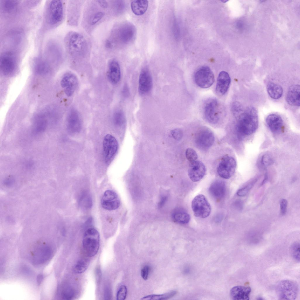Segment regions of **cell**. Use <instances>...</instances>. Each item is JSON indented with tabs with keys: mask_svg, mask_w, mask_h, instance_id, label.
<instances>
[{
	"mask_svg": "<svg viewBox=\"0 0 300 300\" xmlns=\"http://www.w3.org/2000/svg\"><path fill=\"white\" fill-rule=\"evenodd\" d=\"M88 41L81 34L74 31L69 32L64 39V45L67 55L74 59H86L90 55Z\"/></svg>",
	"mask_w": 300,
	"mask_h": 300,
	"instance_id": "cell-1",
	"label": "cell"
},
{
	"mask_svg": "<svg viewBox=\"0 0 300 300\" xmlns=\"http://www.w3.org/2000/svg\"><path fill=\"white\" fill-rule=\"evenodd\" d=\"M64 3L62 0H47L45 4L43 25L48 30L54 29L62 23L64 17Z\"/></svg>",
	"mask_w": 300,
	"mask_h": 300,
	"instance_id": "cell-2",
	"label": "cell"
},
{
	"mask_svg": "<svg viewBox=\"0 0 300 300\" xmlns=\"http://www.w3.org/2000/svg\"><path fill=\"white\" fill-rule=\"evenodd\" d=\"M134 32L133 26L129 24L121 23L114 26L105 40V47L112 50L127 44L133 38Z\"/></svg>",
	"mask_w": 300,
	"mask_h": 300,
	"instance_id": "cell-3",
	"label": "cell"
},
{
	"mask_svg": "<svg viewBox=\"0 0 300 300\" xmlns=\"http://www.w3.org/2000/svg\"><path fill=\"white\" fill-rule=\"evenodd\" d=\"M258 125L257 112L253 107H248L239 116L236 125V129L240 139L250 135L257 129Z\"/></svg>",
	"mask_w": 300,
	"mask_h": 300,
	"instance_id": "cell-4",
	"label": "cell"
},
{
	"mask_svg": "<svg viewBox=\"0 0 300 300\" xmlns=\"http://www.w3.org/2000/svg\"><path fill=\"white\" fill-rule=\"evenodd\" d=\"M100 235L98 231L93 227L87 229L83 236L82 245L86 255L91 257L97 253L99 248Z\"/></svg>",
	"mask_w": 300,
	"mask_h": 300,
	"instance_id": "cell-5",
	"label": "cell"
},
{
	"mask_svg": "<svg viewBox=\"0 0 300 300\" xmlns=\"http://www.w3.org/2000/svg\"><path fill=\"white\" fill-rule=\"evenodd\" d=\"M276 291L279 299L295 300L298 296V286L293 281L283 280L277 284Z\"/></svg>",
	"mask_w": 300,
	"mask_h": 300,
	"instance_id": "cell-6",
	"label": "cell"
},
{
	"mask_svg": "<svg viewBox=\"0 0 300 300\" xmlns=\"http://www.w3.org/2000/svg\"><path fill=\"white\" fill-rule=\"evenodd\" d=\"M17 62L16 54L13 51L3 52L0 57V68L2 74L6 76L13 74L17 67Z\"/></svg>",
	"mask_w": 300,
	"mask_h": 300,
	"instance_id": "cell-7",
	"label": "cell"
},
{
	"mask_svg": "<svg viewBox=\"0 0 300 300\" xmlns=\"http://www.w3.org/2000/svg\"><path fill=\"white\" fill-rule=\"evenodd\" d=\"M191 207L195 216L204 218L210 215L211 207L205 196L202 194L196 196L192 202Z\"/></svg>",
	"mask_w": 300,
	"mask_h": 300,
	"instance_id": "cell-8",
	"label": "cell"
},
{
	"mask_svg": "<svg viewBox=\"0 0 300 300\" xmlns=\"http://www.w3.org/2000/svg\"><path fill=\"white\" fill-rule=\"evenodd\" d=\"M195 81L199 87L202 88L210 87L213 83L214 78L213 73L208 67L204 66L199 68L194 76Z\"/></svg>",
	"mask_w": 300,
	"mask_h": 300,
	"instance_id": "cell-9",
	"label": "cell"
},
{
	"mask_svg": "<svg viewBox=\"0 0 300 300\" xmlns=\"http://www.w3.org/2000/svg\"><path fill=\"white\" fill-rule=\"evenodd\" d=\"M236 166V161L233 158L225 156L222 158L218 165L217 173L221 178L229 179L234 174Z\"/></svg>",
	"mask_w": 300,
	"mask_h": 300,
	"instance_id": "cell-10",
	"label": "cell"
},
{
	"mask_svg": "<svg viewBox=\"0 0 300 300\" xmlns=\"http://www.w3.org/2000/svg\"><path fill=\"white\" fill-rule=\"evenodd\" d=\"M204 113L205 118L209 122L216 124L219 120L221 111L218 101L214 98L208 100L204 107Z\"/></svg>",
	"mask_w": 300,
	"mask_h": 300,
	"instance_id": "cell-11",
	"label": "cell"
},
{
	"mask_svg": "<svg viewBox=\"0 0 300 300\" xmlns=\"http://www.w3.org/2000/svg\"><path fill=\"white\" fill-rule=\"evenodd\" d=\"M103 148L105 161L107 163H109L117 150L118 143L117 140L111 135H106L103 139Z\"/></svg>",
	"mask_w": 300,
	"mask_h": 300,
	"instance_id": "cell-12",
	"label": "cell"
},
{
	"mask_svg": "<svg viewBox=\"0 0 300 300\" xmlns=\"http://www.w3.org/2000/svg\"><path fill=\"white\" fill-rule=\"evenodd\" d=\"M90 8L88 9V24L91 28L99 23L104 18L105 15L104 10L106 9L101 7L96 1L91 3Z\"/></svg>",
	"mask_w": 300,
	"mask_h": 300,
	"instance_id": "cell-13",
	"label": "cell"
},
{
	"mask_svg": "<svg viewBox=\"0 0 300 300\" xmlns=\"http://www.w3.org/2000/svg\"><path fill=\"white\" fill-rule=\"evenodd\" d=\"M214 141V135L212 131L207 128L199 130L197 134L195 139L196 145L199 148L206 149L210 148Z\"/></svg>",
	"mask_w": 300,
	"mask_h": 300,
	"instance_id": "cell-14",
	"label": "cell"
},
{
	"mask_svg": "<svg viewBox=\"0 0 300 300\" xmlns=\"http://www.w3.org/2000/svg\"><path fill=\"white\" fill-rule=\"evenodd\" d=\"M101 203L104 209L111 211L119 208L120 202L118 195L115 192L111 190H108L104 192Z\"/></svg>",
	"mask_w": 300,
	"mask_h": 300,
	"instance_id": "cell-15",
	"label": "cell"
},
{
	"mask_svg": "<svg viewBox=\"0 0 300 300\" xmlns=\"http://www.w3.org/2000/svg\"><path fill=\"white\" fill-rule=\"evenodd\" d=\"M61 85L66 95L68 97L70 96L73 94L78 86V79L73 74L67 73L63 76Z\"/></svg>",
	"mask_w": 300,
	"mask_h": 300,
	"instance_id": "cell-16",
	"label": "cell"
},
{
	"mask_svg": "<svg viewBox=\"0 0 300 300\" xmlns=\"http://www.w3.org/2000/svg\"><path fill=\"white\" fill-rule=\"evenodd\" d=\"M206 171L204 164L200 161H196L190 162L188 170V174L192 181L197 182L204 177Z\"/></svg>",
	"mask_w": 300,
	"mask_h": 300,
	"instance_id": "cell-17",
	"label": "cell"
},
{
	"mask_svg": "<svg viewBox=\"0 0 300 300\" xmlns=\"http://www.w3.org/2000/svg\"><path fill=\"white\" fill-rule=\"evenodd\" d=\"M152 84V79L149 70L143 69L140 72L139 80V91L142 94L147 93L151 90Z\"/></svg>",
	"mask_w": 300,
	"mask_h": 300,
	"instance_id": "cell-18",
	"label": "cell"
},
{
	"mask_svg": "<svg viewBox=\"0 0 300 300\" xmlns=\"http://www.w3.org/2000/svg\"><path fill=\"white\" fill-rule=\"evenodd\" d=\"M79 1H71L69 2L68 9L67 21L71 25L78 23L82 3Z\"/></svg>",
	"mask_w": 300,
	"mask_h": 300,
	"instance_id": "cell-19",
	"label": "cell"
},
{
	"mask_svg": "<svg viewBox=\"0 0 300 300\" xmlns=\"http://www.w3.org/2000/svg\"><path fill=\"white\" fill-rule=\"evenodd\" d=\"M107 77L109 81L112 84L117 83L121 78V70L118 62L115 59L109 61L108 64Z\"/></svg>",
	"mask_w": 300,
	"mask_h": 300,
	"instance_id": "cell-20",
	"label": "cell"
},
{
	"mask_svg": "<svg viewBox=\"0 0 300 300\" xmlns=\"http://www.w3.org/2000/svg\"><path fill=\"white\" fill-rule=\"evenodd\" d=\"M231 83L230 77L228 74L225 71H221L219 74L216 87L217 94L222 96L228 90Z\"/></svg>",
	"mask_w": 300,
	"mask_h": 300,
	"instance_id": "cell-21",
	"label": "cell"
},
{
	"mask_svg": "<svg viewBox=\"0 0 300 300\" xmlns=\"http://www.w3.org/2000/svg\"><path fill=\"white\" fill-rule=\"evenodd\" d=\"M209 191L210 195L215 199L219 200L225 196L226 192V185L222 180H218L210 186Z\"/></svg>",
	"mask_w": 300,
	"mask_h": 300,
	"instance_id": "cell-22",
	"label": "cell"
},
{
	"mask_svg": "<svg viewBox=\"0 0 300 300\" xmlns=\"http://www.w3.org/2000/svg\"><path fill=\"white\" fill-rule=\"evenodd\" d=\"M266 122L270 131L274 133L281 132L283 127V122L282 117L279 115L272 114L267 116Z\"/></svg>",
	"mask_w": 300,
	"mask_h": 300,
	"instance_id": "cell-23",
	"label": "cell"
},
{
	"mask_svg": "<svg viewBox=\"0 0 300 300\" xmlns=\"http://www.w3.org/2000/svg\"><path fill=\"white\" fill-rule=\"evenodd\" d=\"M251 291V288L249 287L236 286L230 290V297L234 300H249Z\"/></svg>",
	"mask_w": 300,
	"mask_h": 300,
	"instance_id": "cell-24",
	"label": "cell"
},
{
	"mask_svg": "<svg viewBox=\"0 0 300 300\" xmlns=\"http://www.w3.org/2000/svg\"><path fill=\"white\" fill-rule=\"evenodd\" d=\"M67 127L69 131L72 133L79 132L81 127V121L78 112L74 109L69 112L67 118Z\"/></svg>",
	"mask_w": 300,
	"mask_h": 300,
	"instance_id": "cell-25",
	"label": "cell"
},
{
	"mask_svg": "<svg viewBox=\"0 0 300 300\" xmlns=\"http://www.w3.org/2000/svg\"><path fill=\"white\" fill-rule=\"evenodd\" d=\"M52 254L51 248L49 246H44L38 248L33 257V262L35 264H42L49 260Z\"/></svg>",
	"mask_w": 300,
	"mask_h": 300,
	"instance_id": "cell-26",
	"label": "cell"
},
{
	"mask_svg": "<svg viewBox=\"0 0 300 300\" xmlns=\"http://www.w3.org/2000/svg\"><path fill=\"white\" fill-rule=\"evenodd\" d=\"M300 87L299 85H292L289 88L286 96V100L290 105L299 106Z\"/></svg>",
	"mask_w": 300,
	"mask_h": 300,
	"instance_id": "cell-27",
	"label": "cell"
},
{
	"mask_svg": "<svg viewBox=\"0 0 300 300\" xmlns=\"http://www.w3.org/2000/svg\"><path fill=\"white\" fill-rule=\"evenodd\" d=\"M171 217L175 222L180 224H185L190 220V216L184 209L181 208L175 209L171 213Z\"/></svg>",
	"mask_w": 300,
	"mask_h": 300,
	"instance_id": "cell-28",
	"label": "cell"
},
{
	"mask_svg": "<svg viewBox=\"0 0 300 300\" xmlns=\"http://www.w3.org/2000/svg\"><path fill=\"white\" fill-rule=\"evenodd\" d=\"M33 67L35 73L39 75L47 74L50 69V66L47 62L40 57H37L34 59Z\"/></svg>",
	"mask_w": 300,
	"mask_h": 300,
	"instance_id": "cell-29",
	"label": "cell"
},
{
	"mask_svg": "<svg viewBox=\"0 0 300 300\" xmlns=\"http://www.w3.org/2000/svg\"><path fill=\"white\" fill-rule=\"evenodd\" d=\"M148 5V2L147 0H133L131 4L132 11L137 16L144 14L147 9Z\"/></svg>",
	"mask_w": 300,
	"mask_h": 300,
	"instance_id": "cell-30",
	"label": "cell"
},
{
	"mask_svg": "<svg viewBox=\"0 0 300 300\" xmlns=\"http://www.w3.org/2000/svg\"><path fill=\"white\" fill-rule=\"evenodd\" d=\"M267 89L270 96L275 99L280 98L283 94V89L279 85L272 82H269L267 85Z\"/></svg>",
	"mask_w": 300,
	"mask_h": 300,
	"instance_id": "cell-31",
	"label": "cell"
},
{
	"mask_svg": "<svg viewBox=\"0 0 300 300\" xmlns=\"http://www.w3.org/2000/svg\"><path fill=\"white\" fill-rule=\"evenodd\" d=\"M1 7L3 12L7 14L15 12L18 8L19 1L5 0L1 1Z\"/></svg>",
	"mask_w": 300,
	"mask_h": 300,
	"instance_id": "cell-32",
	"label": "cell"
},
{
	"mask_svg": "<svg viewBox=\"0 0 300 300\" xmlns=\"http://www.w3.org/2000/svg\"><path fill=\"white\" fill-rule=\"evenodd\" d=\"M47 125V121L45 117L42 115H38L34 119L33 131L35 133H39L45 130Z\"/></svg>",
	"mask_w": 300,
	"mask_h": 300,
	"instance_id": "cell-33",
	"label": "cell"
},
{
	"mask_svg": "<svg viewBox=\"0 0 300 300\" xmlns=\"http://www.w3.org/2000/svg\"><path fill=\"white\" fill-rule=\"evenodd\" d=\"M273 162L272 156L268 153H265L260 155L259 158L257 165L260 168L265 169L273 164Z\"/></svg>",
	"mask_w": 300,
	"mask_h": 300,
	"instance_id": "cell-34",
	"label": "cell"
},
{
	"mask_svg": "<svg viewBox=\"0 0 300 300\" xmlns=\"http://www.w3.org/2000/svg\"><path fill=\"white\" fill-rule=\"evenodd\" d=\"M177 292L172 290L168 292L160 294H151L144 296L141 299L142 300H167L174 296Z\"/></svg>",
	"mask_w": 300,
	"mask_h": 300,
	"instance_id": "cell-35",
	"label": "cell"
},
{
	"mask_svg": "<svg viewBox=\"0 0 300 300\" xmlns=\"http://www.w3.org/2000/svg\"><path fill=\"white\" fill-rule=\"evenodd\" d=\"M113 121L114 125L120 127H123L125 123V116L121 110H117L114 113Z\"/></svg>",
	"mask_w": 300,
	"mask_h": 300,
	"instance_id": "cell-36",
	"label": "cell"
},
{
	"mask_svg": "<svg viewBox=\"0 0 300 300\" xmlns=\"http://www.w3.org/2000/svg\"><path fill=\"white\" fill-rule=\"evenodd\" d=\"M112 12L116 15L121 14L124 11L125 5L122 1H112L110 3Z\"/></svg>",
	"mask_w": 300,
	"mask_h": 300,
	"instance_id": "cell-37",
	"label": "cell"
},
{
	"mask_svg": "<svg viewBox=\"0 0 300 300\" xmlns=\"http://www.w3.org/2000/svg\"><path fill=\"white\" fill-rule=\"evenodd\" d=\"M88 262L86 259L79 260L75 265L73 268L74 272L76 274H80L84 272L87 269Z\"/></svg>",
	"mask_w": 300,
	"mask_h": 300,
	"instance_id": "cell-38",
	"label": "cell"
},
{
	"mask_svg": "<svg viewBox=\"0 0 300 300\" xmlns=\"http://www.w3.org/2000/svg\"><path fill=\"white\" fill-rule=\"evenodd\" d=\"M289 251L292 258L296 261H300V243L298 242L293 243L291 246Z\"/></svg>",
	"mask_w": 300,
	"mask_h": 300,
	"instance_id": "cell-39",
	"label": "cell"
},
{
	"mask_svg": "<svg viewBox=\"0 0 300 300\" xmlns=\"http://www.w3.org/2000/svg\"><path fill=\"white\" fill-rule=\"evenodd\" d=\"M75 294L74 290L71 288L67 287L64 289L61 293V296L64 299L70 300Z\"/></svg>",
	"mask_w": 300,
	"mask_h": 300,
	"instance_id": "cell-40",
	"label": "cell"
},
{
	"mask_svg": "<svg viewBox=\"0 0 300 300\" xmlns=\"http://www.w3.org/2000/svg\"><path fill=\"white\" fill-rule=\"evenodd\" d=\"M185 156L187 159L190 162L196 161L198 156L195 151L191 148L187 149L185 151Z\"/></svg>",
	"mask_w": 300,
	"mask_h": 300,
	"instance_id": "cell-41",
	"label": "cell"
},
{
	"mask_svg": "<svg viewBox=\"0 0 300 300\" xmlns=\"http://www.w3.org/2000/svg\"><path fill=\"white\" fill-rule=\"evenodd\" d=\"M127 292V289L126 287L124 285L121 286L117 293V300H125L126 298Z\"/></svg>",
	"mask_w": 300,
	"mask_h": 300,
	"instance_id": "cell-42",
	"label": "cell"
},
{
	"mask_svg": "<svg viewBox=\"0 0 300 300\" xmlns=\"http://www.w3.org/2000/svg\"><path fill=\"white\" fill-rule=\"evenodd\" d=\"M255 182L256 180H255L249 185L239 190L237 192V195L240 197L245 196L251 189Z\"/></svg>",
	"mask_w": 300,
	"mask_h": 300,
	"instance_id": "cell-43",
	"label": "cell"
},
{
	"mask_svg": "<svg viewBox=\"0 0 300 300\" xmlns=\"http://www.w3.org/2000/svg\"><path fill=\"white\" fill-rule=\"evenodd\" d=\"M81 203L85 207L90 208L92 205V200L91 197L86 195L83 196L81 200Z\"/></svg>",
	"mask_w": 300,
	"mask_h": 300,
	"instance_id": "cell-44",
	"label": "cell"
},
{
	"mask_svg": "<svg viewBox=\"0 0 300 300\" xmlns=\"http://www.w3.org/2000/svg\"><path fill=\"white\" fill-rule=\"evenodd\" d=\"M171 134L173 137L178 140H180L183 136V132L182 130L178 129H176L172 130Z\"/></svg>",
	"mask_w": 300,
	"mask_h": 300,
	"instance_id": "cell-45",
	"label": "cell"
},
{
	"mask_svg": "<svg viewBox=\"0 0 300 300\" xmlns=\"http://www.w3.org/2000/svg\"><path fill=\"white\" fill-rule=\"evenodd\" d=\"M287 201L285 199H282L280 203V210L281 214L282 215H284L286 213Z\"/></svg>",
	"mask_w": 300,
	"mask_h": 300,
	"instance_id": "cell-46",
	"label": "cell"
},
{
	"mask_svg": "<svg viewBox=\"0 0 300 300\" xmlns=\"http://www.w3.org/2000/svg\"><path fill=\"white\" fill-rule=\"evenodd\" d=\"M149 269V267L148 266L145 265L141 270V276L142 278L145 280H146L148 279Z\"/></svg>",
	"mask_w": 300,
	"mask_h": 300,
	"instance_id": "cell-47",
	"label": "cell"
},
{
	"mask_svg": "<svg viewBox=\"0 0 300 300\" xmlns=\"http://www.w3.org/2000/svg\"><path fill=\"white\" fill-rule=\"evenodd\" d=\"M232 110L235 113H238L242 111L241 105L239 103L235 102L233 105Z\"/></svg>",
	"mask_w": 300,
	"mask_h": 300,
	"instance_id": "cell-48",
	"label": "cell"
},
{
	"mask_svg": "<svg viewBox=\"0 0 300 300\" xmlns=\"http://www.w3.org/2000/svg\"><path fill=\"white\" fill-rule=\"evenodd\" d=\"M96 1L98 4L102 8L107 9L109 6V3L105 0H97Z\"/></svg>",
	"mask_w": 300,
	"mask_h": 300,
	"instance_id": "cell-49",
	"label": "cell"
},
{
	"mask_svg": "<svg viewBox=\"0 0 300 300\" xmlns=\"http://www.w3.org/2000/svg\"><path fill=\"white\" fill-rule=\"evenodd\" d=\"M167 198L168 197L166 195H163L161 196L158 204L159 207H161L164 205Z\"/></svg>",
	"mask_w": 300,
	"mask_h": 300,
	"instance_id": "cell-50",
	"label": "cell"
},
{
	"mask_svg": "<svg viewBox=\"0 0 300 300\" xmlns=\"http://www.w3.org/2000/svg\"><path fill=\"white\" fill-rule=\"evenodd\" d=\"M43 278L42 275L40 274L38 275L37 277V282L38 283L40 284Z\"/></svg>",
	"mask_w": 300,
	"mask_h": 300,
	"instance_id": "cell-51",
	"label": "cell"
},
{
	"mask_svg": "<svg viewBox=\"0 0 300 300\" xmlns=\"http://www.w3.org/2000/svg\"><path fill=\"white\" fill-rule=\"evenodd\" d=\"M259 299V300H260H260H262V299H262V297H258V299Z\"/></svg>",
	"mask_w": 300,
	"mask_h": 300,
	"instance_id": "cell-52",
	"label": "cell"
}]
</instances>
